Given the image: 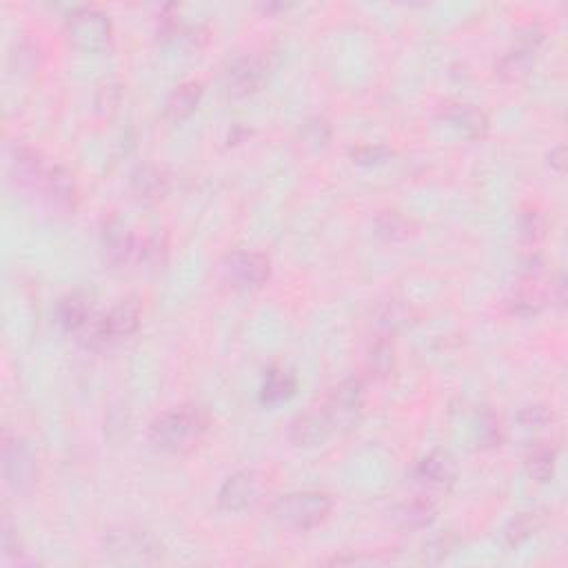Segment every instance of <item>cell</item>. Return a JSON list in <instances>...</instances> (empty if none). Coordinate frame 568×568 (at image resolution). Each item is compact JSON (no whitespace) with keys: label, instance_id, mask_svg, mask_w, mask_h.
Returning a JSON list of instances; mask_svg holds the SVG:
<instances>
[{"label":"cell","instance_id":"cell-1","mask_svg":"<svg viewBox=\"0 0 568 568\" xmlns=\"http://www.w3.org/2000/svg\"><path fill=\"white\" fill-rule=\"evenodd\" d=\"M209 429V415L196 404H182V407L160 413L149 426V442L156 449L185 455L191 453L205 438Z\"/></svg>","mask_w":568,"mask_h":568},{"label":"cell","instance_id":"cell-2","mask_svg":"<svg viewBox=\"0 0 568 568\" xmlns=\"http://www.w3.org/2000/svg\"><path fill=\"white\" fill-rule=\"evenodd\" d=\"M333 511V497L324 491H298L278 497L271 504V517L296 531L320 526Z\"/></svg>","mask_w":568,"mask_h":568},{"label":"cell","instance_id":"cell-3","mask_svg":"<svg viewBox=\"0 0 568 568\" xmlns=\"http://www.w3.org/2000/svg\"><path fill=\"white\" fill-rule=\"evenodd\" d=\"M103 553L116 564H156L165 555V546L154 533L123 526L103 537Z\"/></svg>","mask_w":568,"mask_h":568},{"label":"cell","instance_id":"cell-4","mask_svg":"<svg viewBox=\"0 0 568 568\" xmlns=\"http://www.w3.org/2000/svg\"><path fill=\"white\" fill-rule=\"evenodd\" d=\"M65 34L71 47L85 54H98L109 47L114 36L111 18L96 7H78L65 20Z\"/></svg>","mask_w":568,"mask_h":568},{"label":"cell","instance_id":"cell-5","mask_svg":"<svg viewBox=\"0 0 568 568\" xmlns=\"http://www.w3.org/2000/svg\"><path fill=\"white\" fill-rule=\"evenodd\" d=\"M222 278L233 289L240 291H256L265 287L271 278V260L260 251H231L220 265Z\"/></svg>","mask_w":568,"mask_h":568},{"label":"cell","instance_id":"cell-6","mask_svg":"<svg viewBox=\"0 0 568 568\" xmlns=\"http://www.w3.org/2000/svg\"><path fill=\"white\" fill-rule=\"evenodd\" d=\"M3 475L5 484L14 493L32 491L38 478V466L32 449L18 435H12L9 431L3 435Z\"/></svg>","mask_w":568,"mask_h":568},{"label":"cell","instance_id":"cell-7","mask_svg":"<svg viewBox=\"0 0 568 568\" xmlns=\"http://www.w3.org/2000/svg\"><path fill=\"white\" fill-rule=\"evenodd\" d=\"M542 40H544L542 29L526 27L520 34V38H517V43L500 58V63H497L495 67L497 76L504 80L524 78L535 65V54H537V49H540Z\"/></svg>","mask_w":568,"mask_h":568},{"label":"cell","instance_id":"cell-8","mask_svg":"<svg viewBox=\"0 0 568 568\" xmlns=\"http://www.w3.org/2000/svg\"><path fill=\"white\" fill-rule=\"evenodd\" d=\"M336 424H333L327 409H311L296 415L289 422L287 438L300 446V449H316L327 442L333 433H336Z\"/></svg>","mask_w":568,"mask_h":568},{"label":"cell","instance_id":"cell-9","mask_svg":"<svg viewBox=\"0 0 568 568\" xmlns=\"http://www.w3.org/2000/svg\"><path fill=\"white\" fill-rule=\"evenodd\" d=\"M438 120L442 127L466 140H480L489 134V116L478 105L446 103L438 111Z\"/></svg>","mask_w":568,"mask_h":568},{"label":"cell","instance_id":"cell-10","mask_svg":"<svg viewBox=\"0 0 568 568\" xmlns=\"http://www.w3.org/2000/svg\"><path fill=\"white\" fill-rule=\"evenodd\" d=\"M260 497V478L256 471H236L222 482L218 491V506L227 513H242L251 509Z\"/></svg>","mask_w":568,"mask_h":568},{"label":"cell","instance_id":"cell-11","mask_svg":"<svg viewBox=\"0 0 568 568\" xmlns=\"http://www.w3.org/2000/svg\"><path fill=\"white\" fill-rule=\"evenodd\" d=\"M413 478L426 491H449L458 480V462L449 451H431L415 466Z\"/></svg>","mask_w":568,"mask_h":568},{"label":"cell","instance_id":"cell-12","mask_svg":"<svg viewBox=\"0 0 568 568\" xmlns=\"http://www.w3.org/2000/svg\"><path fill=\"white\" fill-rule=\"evenodd\" d=\"M364 404V384L360 378H347L342 380L336 389L331 391L324 409L331 415L336 429L340 426H351L362 411Z\"/></svg>","mask_w":568,"mask_h":568},{"label":"cell","instance_id":"cell-13","mask_svg":"<svg viewBox=\"0 0 568 568\" xmlns=\"http://www.w3.org/2000/svg\"><path fill=\"white\" fill-rule=\"evenodd\" d=\"M103 253L109 267H125L138 253L136 236L120 218H109L103 229Z\"/></svg>","mask_w":568,"mask_h":568},{"label":"cell","instance_id":"cell-14","mask_svg":"<svg viewBox=\"0 0 568 568\" xmlns=\"http://www.w3.org/2000/svg\"><path fill=\"white\" fill-rule=\"evenodd\" d=\"M262 78H265V69H262L260 60L251 56H240L227 65L222 83H225L229 96L242 98L253 94V91L262 85Z\"/></svg>","mask_w":568,"mask_h":568},{"label":"cell","instance_id":"cell-15","mask_svg":"<svg viewBox=\"0 0 568 568\" xmlns=\"http://www.w3.org/2000/svg\"><path fill=\"white\" fill-rule=\"evenodd\" d=\"M9 174H12L20 187H40V182H43L47 174V167L43 156L34 147L18 145L16 142L12 154H9Z\"/></svg>","mask_w":568,"mask_h":568},{"label":"cell","instance_id":"cell-16","mask_svg":"<svg viewBox=\"0 0 568 568\" xmlns=\"http://www.w3.org/2000/svg\"><path fill=\"white\" fill-rule=\"evenodd\" d=\"M40 189L47 198L49 205L58 211H74L78 200V187L74 176L69 174L63 167L47 169V174L40 182Z\"/></svg>","mask_w":568,"mask_h":568},{"label":"cell","instance_id":"cell-17","mask_svg":"<svg viewBox=\"0 0 568 568\" xmlns=\"http://www.w3.org/2000/svg\"><path fill=\"white\" fill-rule=\"evenodd\" d=\"M129 189L140 202H160L169 194L167 171L156 165H140L129 178Z\"/></svg>","mask_w":568,"mask_h":568},{"label":"cell","instance_id":"cell-18","mask_svg":"<svg viewBox=\"0 0 568 568\" xmlns=\"http://www.w3.org/2000/svg\"><path fill=\"white\" fill-rule=\"evenodd\" d=\"M373 229L375 236H380L387 242H407L413 236H418V225L395 209L380 211L373 220Z\"/></svg>","mask_w":568,"mask_h":568},{"label":"cell","instance_id":"cell-19","mask_svg":"<svg viewBox=\"0 0 568 568\" xmlns=\"http://www.w3.org/2000/svg\"><path fill=\"white\" fill-rule=\"evenodd\" d=\"M58 324L69 333H78L91 320V304L85 293H69L58 302Z\"/></svg>","mask_w":568,"mask_h":568},{"label":"cell","instance_id":"cell-20","mask_svg":"<svg viewBox=\"0 0 568 568\" xmlns=\"http://www.w3.org/2000/svg\"><path fill=\"white\" fill-rule=\"evenodd\" d=\"M200 98H202L200 83H196V80H191V83H182L180 87L171 91V96L167 98V107H165L167 118L174 120V123H180V120L189 118L198 109Z\"/></svg>","mask_w":568,"mask_h":568},{"label":"cell","instance_id":"cell-21","mask_svg":"<svg viewBox=\"0 0 568 568\" xmlns=\"http://www.w3.org/2000/svg\"><path fill=\"white\" fill-rule=\"evenodd\" d=\"M557 466V449L549 442H537L526 455V471L535 482H551Z\"/></svg>","mask_w":568,"mask_h":568},{"label":"cell","instance_id":"cell-22","mask_svg":"<svg viewBox=\"0 0 568 568\" xmlns=\"http://www.w3.org/2000/svg\"><path fill=\"white\" fill-rule=\"evenodd\" d=\"M398 520L409 526V529H426L435 522L438 517V506L431 500V497H415V500L404 502L398 509Z\"/></svg>","mask_w":568,"mask_h":568},{"label":"cell","instance_id":"cell-23","mask_svg":"<svg viewBox=\"0 0 568 568\" xmlns=\"http://www.w3.org/2000/svg\"><path fill=\"white\" fill-rule=\"evenodd\" d=\"M296 389H298L296 375L284 369H273L265 378V384H262L260 398L267 404H278V402L289 400L291 395L296 393Z\"/></svg>","mask_w":568,"mask_h":568},{"label":"cell","instance_id":"cell-24","mask_svg":"<svg viewBox=\"0 0 568 568\" xmlns=\"http://www.w3.org/2000/svg\"><path fill=\"white\" fill-rule=\"evenodd\" d=\"M138 256L142 265H147V269H162L167 265V256H169V245L165 236H151L142 247L138 249Z\"/></svg>","mask_w":568,"mask_h":568},{"label":"cell","instance_id":"cell-25","mask_svg":"<svg viewBox=\"0 0 568 568\" xmlns=\"http://www.w3.org/2000/svg\"><path fill=\"white\" fill-rule=\"evenodd\" d=\"M555 420V413L546 407V404H529L520 413H517V422H520L524 429L531 431H542L546 426H551Z\"/></svg>","mask_w":568,"mask_h":568},{"label":"cell","instance_id":"cell-26","mask_svg":"<svg viewBox=\"0 0 568 568\" xmlns=\"http://www.w3.org/2000/svg\"><path fill=\"white\" fill-rule=\"evenodd\" d=\"M537 526H540V517L535 513H522L520 517H515V520L509 524V529H506V542L511 546L522 544L537 531Z\"/></svg>","mask_w":568,"mask_h":568},{"label":"cell","instance_id":"cell-27","mask_svg":"<svg viewBox=\"0 0 568 568\" xmlns=\"http://www.w3.org/2000/svg\"><path fill=\"white\" fill-rule=\"evenodd\" d=\"M546 222L540 211H526L520 218V238L526 245H537L544 238Z\"/></svg>","mask_w":568,"mask_h":568},{"label":"cell","instance_id":"cell-28","mask_svg":"<svg viewBox=\"0 0 568 568\" xmlns=\"http://www.w3.org/2000/svg\"><path fill=\"white\" fill-rule=\"evenodd\" d=\"M393 151L387 145H362L351 149V160L355 165H364V167H373V165H382V162L391 160Z\"/></svg>","mask_w":568,"mask_h":568},{"label":"cell","instance_id":"cell-29","mask_svg":"<svg viewBox=\"0 0 568 568\" xmlns=\"http://www.w3.org/2000/svg\"><path fill=\"white\" fill-rule=\"evenodd\" d=\"M302 138L313 149L327 147V142L331 140V127L324 118H311L307 120V125L302 127Z\"/></svg>","mask_w":568,"mask_h":568},{"label":"cell","instance_id":"cell-30","mask_svg":"<svg viewBox=\"0 0 568 568\" xmlns=\"http://www.w3.org/2000/svg\"><path fill=\"white\" fill-rule=\"evenodd\" d=\"M500 440H502L500 420H497L491 411H484L478 422V442H482V446H497Z\"/></svg>","mask_w":568,"mask_h":568},{"label":"cell","instance_id":"cell-31","mask_svg":"<svg viewBox=\"0 0 568 568\" xmlns=\"http://www.w3.org/2000/svg\"><path fill=\"white\" fill-rule=\"evenodd\" d=\"M551 296L555 298V302L564 307L566 304V278L564 276H557V280L551 284Z\"/></svg>","mask_w":568,"mask_h":568},{"label":"cell","instance_id":"cell-32","mask_svg":"<svg viewBox=\"0 0 568 568\" xmlns=\"http://www.w3.org/2000/svg\"><path fill=\"white\" fill-rule=\"evenodd\" d=\"M564 147L560 145V147H555V149H551V154H549V165L555 169V171H564Z\"/></svg>","mask_w":568,"mask_h":568}]
</instances>
